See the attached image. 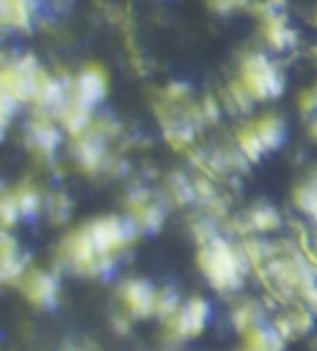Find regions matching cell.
<instances>
[{"mask_svg": "<svg viewBox=\"0 0 317 351\" xmlns=\"http://www.w3.org/2000/svg\"><path fill=\"white\" fill-rule=\"evenodd\" d=\"M169 191H172V198L178 206H186V203H196V189H193V181H189L186 176H174L172 183H169Z\"/></svg>", "mask_w": 317, "mask_h": 351, "instance_id": "obj_18", "label": "cell"}, {"mask_svg": "<svg viewBox=\"0 0 317 351\" xmlns=\"http://www.w3.org/2000/svg\"><path fill=\"white\" fill-rule=\"evenodd\" d=\"M198 267L213 289L235 292L243 285L250 263L241 245H233L216 232L213 238L198 243Z\"/></svg>", "mask_w": 317, "mask_h": 351, "instance_id": "obj_1", "label": "cell"}, {"mask_svg": "<svg viewBox=\"0 0 317 351\" xmlns=\"http://www.w3.org/2000/svg\"><path fill=\"white\" fill-rule=\"evenodd\" d=\"M260 15H263V35L273 50L287 52L298 45V32L290 27L287 18L283 15V8H270L263 3Z\"/></svg>", "mask_w": 317, "mask_h": 351, "instance_id": "obj_5", "label": "cell"}, {"mask_svg": "<svg viewBox=\"0 0 317 351\" xmlns=\"http://www.w3.org/2000/svg\"><path fill=\"white\" fill-rule=\"evenodd\" d=\"M38 13V0H0V25L25 30Z\"/></svg>", "mask_w": 317, "mask_h": 351, "instance_id": "obj_11", "label": "cell"}, {"mask_svg": "<svg viewBox=\"0 0 317 351\" xmlns=\"http://www.w3.org/2000/svg\"><path fill=\"white\" fill-rule=\"evenodd\" d=\"M119 297L132 317H139V319L154 317V307H156V287L149 285L146 280H127V282L119 287Z\"/></svg>", "mask_w": 317, "mask_h": 351, "instance_id": "obj_7", "label": "cell"}, {"mask_svg": "<svg viewBox=\"0 0 317 351\" xmlns=\"http://www.w3.org/2000/svg\"><path fill=\"white\" fill-rule=\"evenodd\" d=\"M27 272V255L10 232L0 230V285L23 280Z\"/></svg>", "mask_w": 317, "mask_h": 351, "instance_id": "obj_8", "label": "cell"}, {"mask_svg": "<svg viewBox=\"0 0 317 351\" xmlns=\"http://www.w3.org/2000/svg\"><path fill=\"white\" fill-rule=\"evenodd\" d=\"M280 228V213L273 206H253L243 218V232H270Z\"/></svg>", "mask_w": 317, "mask_h": 351, "instance_id": "obj_14", "label": "cell"}, {"mask_svg": "<svg viewBox=\"0 0 317 351\" xmlns=\"http://www.w3.org/2000/svg\"><path fill=\"white\" fill-rule=\"evenodd\" d=\"M107 95V75L102 72L99 67H87L82 69L77 80L70 84V99L77 101V104H82V107L92 109L99 104Z\"/></svg>", "mask_w": 317, "mask_h": 351, "instance_id": "obj_6", "label": "cell"}, {"mask_svg": "<svg viewBox=\"0 0 317 351\" xmlns=\"http://www.w3.org/2000/svg\"><path fill=\"white\" fill-rule=\"evenodd\" d=\"M20 218H23V215H20V208H18L13 191H8V193L0 195V226H5V228L15 226Z\"/></svg>", "mask_w": 317, "mask_h": 351, "instance_id": "obj_20", "label": "cell"}, {"mask_svg": "<svg viewBox=\"0 0 317 351\" xmlns=\"http://www.w3.org/2000/svg\"><path fill=\"white\" fill-rule=\"evenodd\" d=\"M27 144L38 151L40 156H52L60 146V129L55 126V119L40 117L27 126Z\"/></svg>", "mask_w": 317, "mask_h": 351, "instance_id": "obj_10", "label": "cell"}, {"mask_svg": "<svg viewBox=\"0 0 317 351\" xmlns=\"http://www.w3.org/2000/svg\"><path fill=\"white\" fill-rule=\"evenodd\" d=\"M211 319V304L201 297L184 302L178 312L174 314L172 319H166V329L174 339H193L198 334H203V329L209 326Z\"/></svg>", "mask_w": 317, "mask_h": 351, "instance_id": "obj_3", "label": "cell"}, {"mask_svg": "<svg viewBox=\"0 0 317 351\" xmlns=\"http://www.w3.org/2000/svg\"><path fill=\"white\" fill-rule=\"evenodd\" d=\"M178 307H181V297H178V292L174 287H161L156 289V307H154V317H158L161 322L172 319L174 314L178 312Z\"/></svg>", "mask_w": 317, "mask_h": 351, "instance_id": "obj_17", "label": "cell"}, {"mask_svg": "<svg viewBox=\"0 0 317 351\" xmlns=\"http://www.w3.org/2000/svg\"><path fill=\"white\" fill-rule=\"evenodd\" d=\"M295 297H300V302H303L305 307L310 309V312L317 317V277L315 275L305 277L303 282H300L298 295H295Z\"/></svg>", "mask_w": 317, "mask_h": 351, "instance_id": "obj_21", "label": "cell"}, {"mask_svg": "<svg viewBox=\"0 0 317 351\" xmlns=\"http://www.w3.org/2000/svg\"><path fill=\"white\" fill-rule=\"evenodd\" d=\"M303 112L305 114H317V84L310 87L303 95Z\"/></svg>", "mask_w": 317, "mask_h": 351, "instance_id": "obj_25", "label": "cell"}, {"mask_svg": "<svg viewBox=\"0 0 317 351\" xmlns=\"http://www.w3.org/2000/svg\"><path fill=\"white\" fill-rule=\"evenodd\" d=\"M243 337H246V346H248V349L283 351V346H285V339L275 332L273 324H266V322H260V324L250 326L248 332H243Z\"/></svg>", "mask_w": 317, "mask_h": 351, "instance_id": "obj_13", "label": "cell"}, {"mask_svg": "<svg viewBox=\"0 0 317 351\" xmlns=\"http://www.w3.org/2000/svg\"><path fill=\"white\" fill-rule=\"evenodd\" d=\"M287 319H290V324H292V332L295 334H307L315 326V314L310 312V309L305 307L303 302H298L295 307L287 312Z\"/></svg>", "mask_w": 317, "mask_h": 351, "instance_id": "obj_19", "label": "cell"}, {"mask_svg": "<svg viewBox=\"0 0 317 351\" xmlns=\"http://www.w3.org/2000/svg\"><path fill=\"white\" fill-rule=\"evenodd\" d=\"M231 319H233L235 332L243 334V332H248L250 326H255V324H260V322H263V309H260L258 302L246 300V302H241V304L233 309Z\"/></svg>", "mask_w": 317, "mask_h": 351, "instance_id": "obj_16", "label": "cell"}, {"mask_svg": "<svg viewBox=\"0 0 317 351\" xmlns=\"http://www.w3.org/2000/svg\"><path fill=\"white\" fill-rule=\"evenodd\" d=\"M238 82L253 101H268L283 95L285 89V75L280 64L266 52H250L243 57L238 69Z\"/></svg>", "mask_w": 317, "mask_h": 351, "instance_id": "obj_2", "label": "cell"}, {"mask_svg": "<svg viewBox=\"0 0 317 351\" xmlns=\"http://www.w3.org/2000/svg\"><path fill=\"white\" fill-rule=\"evenodd\" d=\"M310 134H312V138H317V114H312V121H310Z\"/></svg>", "mask_w": 317, "mask_h": 351, "instance_id": "obj_26", "label": "cell"}, {"mask_svg": "<svg viewBox=\"0 0 317 351\" xmlns=\"http://www.w3.org/2000/svg\"><path fill=\"white\" fill-rule=\"evenodd\" d=\"M315 25H317V13H315Z\"/></svg>", "mask_w": 317, "mask_h": 351, "instance_id": "obj_29", "label": "cell"}, {"mask_svg": "<svg viewBox=\"0 0 317 351\" xmlns=\"http://www.w3.org/2000/svg\"><path fill=\"white\" fill-rule=\"evenodd\" d=\"M129 220H132L139 232H156L158 228L164 226L166 208L161 201H156L146 189L134 191L129 195Z\"/></svg>", "mask_w": 317, "mask_h": 351, "instance_id": "obj_4", "label": "cell"}, {"mask_svg": "<svg viewBox=\"0 0 317 351\" xmlns=\"http://www.w3.org/2000/svg\"><path fill=\"white\" fill-rule=\"evenodd\" d=\"M295 203L307 218L317 226V171L312 173V178H307L305 183H300L295 191Z\"/></svg>", "mask_w": 317, "mask_h": 351, "instance_id": "obj_15", "label": "cell"}, {"mask_svg": "<svg viewBox=\"0 0 317 351\" xmlns=\"http://www.w3.org/2000/svg\"><path fill=\"white\" fill-rule=\"evenodd\" d=\"M64 351H89V349H82V346H70V349H64Z\"/></svg>", "mask_w": 317, "mask_h": 351, "instance_id": "obj_27", "label": "cell"}, {"mask_svg": "<svg viewBox=\"0 0 317 351\" xmlns=\"http://www.w3.org/2000/svg\"><path fill=\"white\" fill-rule=\"evenodd\" d=\"M23 289H25V297L38 304V307H52L60 297V282L58 277L50 275L45 270H32L23 275Z\"/></svg>", "mask_w": 317, "mask_h": 351, "instance_id": "obj_9", "label": "cell"}, {"mask_svg": "<svg viewBox=\"0 0 317 351\" xmlns=\"http://www.w3.org/2000/svg\"><path fill=\"white\" fill-rule=\"evenodd\" d=\"M250 129L255 132V136L260 138V144H263V149L268 151H275L283 146V141H285L287 132H285V121L280 119V117H275V114H266V117H260V119L250 121Z\"/></svg>", "mask_w": 317, "mask_h": 351, "instance_id": "obj_12", "label": "cell"}, {"mask_svg": "<svg viewBox=\"0 0 317 351\" xmlns=\"http://www.w3.org/2000/svg\"><path fill=\"white\" fill-rule=\"evenodd\" d=\"M243 351H258V349H248V346H246V349H243Z\"/></svg>", "mask_w": 317, "mask_h": 351, "instance_id": "obj_28", "label": "cell"}, {"mask_svg": "<svg viewBox=\"0 0 317 351\" xmlns=\"http://www.w3.org/2000/svg\"><path fill=\"white\" fill-rule=\"evenodd\" d=\"M47 213H50V218L55 220V223H62V220L70 218L72 213V203L64 198V195H55L50 203H47Z\"/></svg>", "mask_w": 317, "mask_h": 351, "instance_id": "obj_22", "label": "cell"}, {"mask_svg": "<svg viewBox=\"0 0 317 351\" xmlns=\"http://www.w3.org/2000/svg\"><path fill=\"white\" fill-rule=\"evenodd\" d=\"M213 10H218V13H233V10H241V8H246L248 0H206Z\"/></svg>", "mask_w": 317, "mask_h": 351, "instance_id": "obj_23", "label": "cell"}, {"mask_svg": "<svg viewBox=\"0 0 317 351\" xmlns=\"http://www.w3.org/2000/svg\"><path fill=\"white\" fill-rule=\"evenodd\" d=\"M270 324H273V329L275 332L280 334V337L285 339H292L295 337V332H292V324H290V319H287V314H278V317H275L273 322H270Z\"/></svg>", "mask_w": 317, "mask_h": 351, "instance_id": "obj_24", "label": "cell"}]
</instances>
